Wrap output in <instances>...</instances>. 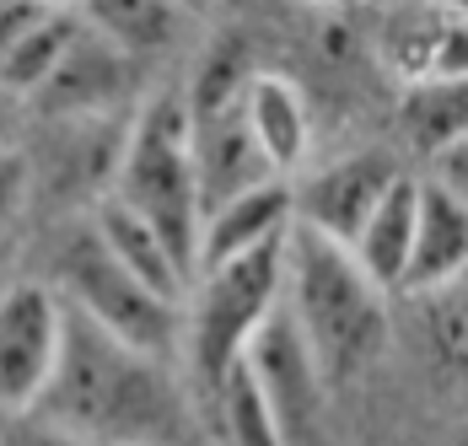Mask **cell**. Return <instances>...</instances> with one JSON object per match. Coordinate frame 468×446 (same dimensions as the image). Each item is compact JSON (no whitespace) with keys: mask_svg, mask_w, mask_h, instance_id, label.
I'll use <instances>...</instances> for the list:
<instances>
[{"mask_svg":"<svg viewBox=\"0 0 468 446\" xmlns=\"http://www.w3.org/2000/svg\"><path fill=\"white\" fill-rule=\"evenodd\" d=\"M59 280H65L70 307L87 313L97 328H108L113 339H124L130 350L156 356V360H167L178 350V339H184V307H178V296L145 285L135 269H124L108 248H102L97 231L81 237V242L65 253Z\"/></svg>","mask_w":468,"mask_h":446,"instance_id":"5b68a950","label":"cell"},{"mask_svg":"<svg viewBox=\"0 0 468 446\" xmlns=\"http://www.w3.org/2000/svg\"><path fill=\"white\" fill-rule=\"evenodd\" d=\"M296 226V188L285 178H264L253 188H242L232 199L210 205L205 210V226H199V269L221 264V259H237L270 237H285ZM194 269V274H199Z\"/></svg>","mask_w":468,"mask_h":446,"instance_id":"9c48e42d","label":"cell"},{"mask_svg":"<svg viewBox=\"0 0 468 446\" xmlns=\"http://www.w3.org/2000/svg\"><path fill=\"white\" fill-rule=\"evenodd\" d=\"M54 5H81V0H54Z\"/></svg>","mask_w":468,"mask_h":446,"instance_id":"d4e9b609","label":"cell"},{"mask_svg":"<svg viewBox=\"0 0 468 446\" xmlns=\"http://www.w3.org/2000/svg\"><path fill=\"white\" fill-rule=\"evenodd\" d=\"M415 226H420V178H399L350 242L356 264L393 296L404 291V274H410V259H415Z\"/></svg>","mask_w":468,"mask_h":446,"instance_id":"4fadbf2b","label":"cell"},{"mask_svg":"<svg viewBox=\"0 0 468 446\" xmlns=\"http://www.w3.org/2000/svg\"><path fill=\"white\" fill-rule=\"evenodd\" d=\"M404 134L415 140V151L436 156L447 140L468 130V76H431V81H404L399 102Z\"/></svg>","mask_w":468,"mask_h":446,"instance_id":"e0dca14e","label":"cell"},{"mask_svg":"<svg viewBox=\"0 0 468 446\" xmlns=\"http://www.w3.org/2000/svg\"><path fill=\"white\" fill-rule=\"evenodd\" d=\"M399 178H404V173H399L382 151L339 156V162H328L324 173H313V178L296 188V221L350 248L356 231L367 226V216L382 205V194Z\"/></svg>","mask_w":468,"mask_h":446,"instance_id":"ba28073f","label":"cell"},{"mask_svg":"<svg viewBox=\"0 0 468 446\" xmlns=\"http://www.w3.org/2000/svg\"><path fill=\"white\" fill-rule=\"evenodd\" d=\"M113 194L135 205L145 221L156 226L178 264L199 269V226H205V194H199V162H194V119L184 97H156L145 102L135 130L124 140Z\"/></svg>","mask_w":468,"mask_h":446,"instance_id":"3957f363","label":"cell"},{"mask_svg":"<svg viewBox=\"0 0 468 446\" xmlns=\"http://www.w3.org/2000/svg\"><path fill=\"white\" fill-rule=\"evenodd\" d=\"M285 237H270L237 259H221V264L194 274L184 313V350L210 393L232 371V360L248 350L253 328L285 296Z\"/></svg>","mask_w":468,"mask_h":446,"instance_id":"277c9868","label":"cell"},{"mask_svg":"<svg viewBox=\"0 0 468 446\" xmlns=\"http://www.w3.org/2000/svg\"><path fill=\"white\" fill-rule=\"evenodd\" d=\"M11 102H16V91L0 87V151H5V145H11V134H16V108H11Z\"/></svg>","mask_w":468,"mask_h":446,"instance_id":"603a6c76","label":"cell"},{"mask_svg":"<svg viewBox=\"0 0 468 446\" xmlns=\"http://www.w3.org/2000/svg\"><path fill=\"white\" fill-rule=\"evenodd\" d=\"M44 403L59 425L97 436V441H124V436H151L162 430V382H156V356L130 350L108 328H97L87 313L70 307L65 323V350L54 366Z\"/></svg>","mask_w":468,"mask_h":446,"instance_id":"7a4b0ae2","label":"cell"},{"mask_svg":"<svg viewBox=\"0 0 468 446\" xmlns=\"http://www.w3.org/2000/svg\"><path fill=\"white\" fill-rule=\"evenodd\" d=\"M44 11H54V0H0V54L16 44Z\"/></svg>","mask_w":468,"mask_h":446,"instance_id":"44dd1931","label":"cell"},{"mask_svg":"<svg viewBox=\"0 0 468 446\" xmlns=\"http://www.w3.org/2000/svg\"><path fill=\"white\" fill-rule=\"evenodd\" d=\"M22 199H27V162L5 145V151H0V231L16 221Z\"/></svg>","mask_w":468,"mask_h":446,"instance_id":"ffe728a7","label":"cell"},{"mask_svg":"<svg viewBox=\"0 0 468 446\" xmlns=\"http://www.w3.org/2000/svg\"><path fill=\"white\" fill-rule=\"evenodd\" d=\"M468 274V199L447 183H420V226H415V259L399 296H436L441 285Z\"/></svg>","mask_w":468,"mask_h":446,"instance_id":"30bf717a","label":"cell"},{"mask_svg":"<svg viewBox=\"0 0 468 446\" xmlns=\"http://www.w3.org/2000/svg\"><path fill=\"white\" fill-rule=\"evenodd\" d=\"M216 403H221V430L227 441H242V446H275L281 441V419L264 398L259 377L242 366V356L232 360V371L216 382Z\"/></svg>","mask_w":468,"mask_h":446,"instance_id":"d6986e66","label":"cell"},{"mask_svg":"<svg viewBox=\"0 0 468 446\" xmlns=\"http://www.w3.org/2000/svg\"><path fill=\"white\" fill-rule=\"evenodd\" d=\"M425 5H447V11H463L468 16V0H425Z\"/></svg>","mask_w":468,"mask_h":446,"instance_id":"cb8c5ba5","label":"cell"},{"mask_svg":"<svg viewBox=\"0 0 468 446\" xmlns=\"http://www.w3.org/2000/svg\"><path fill=\"white\" fill-rule=\"evenodd\" d=\"M173 11H178V0H81L87 27H97L102 38H113L130 54H145V48L167 44Z\"/></svg>","mask_w":468,"mask_h":446,"instance_id":"ac0fdd59","label":"cell"},{"mask_svg":"<svg viewBox=\"0 0 468 446\" xmlns=\"http://www.w3.org/2000/svg\"><path fill=\"white\" fill-rule=\"evenodd\" d=\"M124 81H130V48H119L113 38H102L97 27L81 22L76 44L65 48V59L44 81L38 102L48 113H97L124 91Z\"/></svg>","mask_w":468,"mask_h":446,"instance_id":"8fae6325","label":"cell"},{"mask_svg":"<svg viewBox=\"0 0 468 446\" xmlns=\"http://www.w3.org/2000/svg\"><path fill=\"white\" fill-rule=\"evenodd\" d=\"M70 307L48 285H11L0 296V409H38L65 350Z\"/></svg>","mask_w":468,"mask_h":446,"instance_id":"52a82bcc","label":"cell"},{"mask_svg":"<svg viewBox=\"0 0 468 446\" xmlns=\"http://www.w3.org/2000/svg\"><path fill=\"white\" fill-rule=\"evenodd\" d=\"M178 5H188V0H178Z\"/></svg>","mask_w":468,"mask_h":446,"instance_id":"484cf974","label":"cell"},{"mask_svg":"<svg viewBox=\"0 0 468 446\" xmlns=\"http://www.w3.org/2000/svg\"><path fill=\"white\" fill-rule=\"evenodd\" d=\"M76 33H81V16L70 11V5H54L44 11L16 44L0 54V87L16 91V97H38L44 81L59 70V59H65V48L76 44Z\"/></svg>","mask_w":468,"mask_h":446,"instance_id":"2e32d148","label":"cell"},{"mask_svg":"<svg viewBox=\"0 0 468 446\" xmlns=\"http://www.w3.org/2000/svg\"><path fill=\"white\" fill-rule=\"evenodd\" d=\"M388 296L345 242L313 226H291L285 237V302L302 317L328 382L361 377L388 345Z\"/></svg>","mask_w":468,"mask_h":446,"instance_id":"6da1fadb","label":"cell"},{"mask_svg":"<svg viewBox=\"0 0 468 446\" xmlns=\"http://www.w3.org/2000/svg\"><path fill=\"white\" fill-rule=\"evenodd\" d=\"M388 59L404 81H431V76H468V16L447 5L415 0L393 33H388Z\"/></svg>","mask_w":468,"mask_h":446,"instance_id":"7c38bea8","label":"cell"},{"mask_svg":"<svg viewBox=\"0 0 468 446\" xmlns=\"http://www.w3.org/2000/svg\"><path fill=\"white\" fill-rule=\"evenodd\" d=\"M431 167H436V183H447L452 194L468 199V130L458 134V140H447V145L431 156Z\"/></svg>","mask_w":468,"mask_h":446,"instance_id":"7402d4cb","label":"cell"},{"mask_svg":"<svg viewBox=\"0 0 468 446\" xmlns=\"http://www.w3.org/2000/svg\"><path fill=\"white\" fill-rule=\"evenodd\" d=\"M339 5H345V0H339Z\"/></svg>","mask_w":468,"mask_h":446,"instance_id":"4316f807","label":"cell"},{"mask_svg":"<svg viewBox=\"0 0 468 446\" xmlns=\"http://www.w3.org/2000/svg\"><path fill=\"white\" fill-rule=\"evenodd\" d=\"M92 231L102 237V248H108L119 264L141 274L145 285H156V291H167V296L184 302V291L194 285V280H188V269L178 264L173 242L145 221L135 205H124L119 194H108V199L97 205V216H92Z\"/></svg>","mask_w":468,"mask_h":446,"instance_id":"5bb4252c","label":"cell"},{"mask_svg":"<svg viewBox=\"0 0 468 446\" xmlns=\"http://www.w3.org/2000/svg\"><path fill=\"white\" fill-rule=\"evenodd\" d=\"M242 366L259 377L264 398L281 419V441H307L318 430V414H324V360L313 350L302 317L291 313V302H275L270 317L253 328L248 350H242Z\"/></svg>","mask_w":468,"mask_h":446,"instance_id":"8992f818","label":"cell"},{"mask_svg":"<svg viewBox=\"0 0 468 446\" xmlns=\"http://www.w3.org/2000/svg\"><path fill=\"white\" fill-rule=\"evenodd\" d=\"M242 108H248V130L264 145V156L275 162V173H291L313 140V119H307L296 81H285L275 70H253L242 87Z\"/></svg>","mask_w":468,"mask_h":446,"instance_id":"9a60e30c","label":"cell"}]
</instances>
